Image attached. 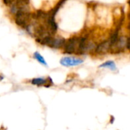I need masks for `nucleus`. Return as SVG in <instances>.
Returning <instances> with one entry per match:
<instances>
[{"instance_id":"obj_5","label":"nucleus","mask_w":130,"mask_h":130,"mask_svg":"<svg viewBox=\"0 0 130 130\" xmlns=\"http://www.w3.org/2000/svg\"><path fill=\"white\" fill-rule=\"evenodd\" d=\"M99 68H108L112 71H116L117 70L116 63L112 60H109V61H107V62H104L103 64H101L99 66Z\"/></svg>"},{"instance_id":"obj_4","label":"nucleus","mask_w":130,"mask_h":130,"mask_svg":"<svg viewBox=\"0 0 130 130\" xmlns=\"http://www.w3.org/2000/svg\"><path fill=\"white\" fill-rule=\"evenodd\" d=\"M66 42V40L62 37H53L52 41L50 43V47L53 49H59L62 48Z\"/></svg>"},{"instance_id":"obj_6","label":"nucleus","mask_w":130,"mask_h":130,"mask_svg":"<svg viewBox=\"0 0 130 130\" xmlns=\"http://www.w3.org/2000/svg\"><path fill=\"white\" fill-rule=\"evenodd\" d=\"M34 58L38 62H40V64H42L43 66H48L47 63H46V60H45V59L41 56V54H40V53L35 52V53H34Z\"/></svg>"},{"instance_id":"obj_2","label":"nucleus","mask_w":130,"mask_h":130,"mask_svg":"<svg viewBox=\"0 0 130 130\" xmlns=\"http://www.w3.org/2000/svg\"><path fill=\"white\" fill-rule=\"evenodd\" d=\"M84 60L79 58L75 57H63L60 59V64L63 66L66 67H72V66H77L83 63Z\"/></svg>"},{"instance_id":"obj_3","label":"nucleus","mask_w":130,"mask_h":130,"mask_svg":"<svg viewBox=\"0 0 130 130\" xmlns=\"http://www.w3.org/2000/svg\"><path fill=\"white\" fill-rule=\"evenodd\" d=\"M110 42H109V40H106V41L101 43L99 45H98L95 47L94 51L98 54H104V53H107L110 50Z\"/></svg>"},{"instance_id":"obj_8","label":"nucleus","mask_w":130,"mask_h":130,"mask_svg":"<svg viewBox=\"0 0 130 130\" xmlns=\"http://www.w3.org/2000/svg\"><path fill=\"white\" fill-rule=\"evenodd\" d=\"M2 79H3V76H2V75H1V76H0V81H1V80H2Z\"/></svg>"},{"instance_id":"obj_7","label":"nucleus","mask_w":130,"mask_h":130,"mask_svg":"<svg viewBox=\"0 0 130 130\" xmlns=\"http://www.w3.org/2000/svg\"><path fill=\"white\" fill-rule=\"evenodd\" d=\"M31 84L36 86L45 85L46 84V79H44L43 78H36L31 80Z\"/></svg>"},{"instance_id":"obj_1","label":"nucleus","mask_w":130,"mask_h":130,"mask_svg":"<svg viewBox=\"0 0 130 130\" xmlns=\"http://www.w3.org/2000/svg\"><path fill=\"white\" fill-rule=\"evenodd\" d=\"M78 41H79V37H73L69 39L68 40H66L62 46L64 50V53L68 54L77 53Z\"/></svg>"}]
</instances>
